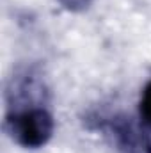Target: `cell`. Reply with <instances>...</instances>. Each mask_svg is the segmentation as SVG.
<instances>
[{"label":"cell","mask_w":151,"mask_h":153,"mask_svg":"<svg viewBox=\"0 0 151 153\" xmlns=\"http://www.w3.org/2000/svg\"><path fill=\"white\" fill-rule=\"evenodd\" d=\"M119 146L124 153H151V139L132 125H123L117 130Z\"/></svg>","instance_id":"2"},{"label":"cell","mask_w":151,"mask_h":153,"mask_svg":"<svg viewBox=\"0 0 151 153\" xmlns=\"http://www.w3.org/2000/svg\"><path fill=\"white\" fill-rule=\"evenodd\" d=\"M11 130H13V135L21 144L36 148L50 139L53 130V121L46 111L32 109L14 116L11 119Z\"/></svg>","instance_id":"1"},{"label":"cell","mask_w":151,"mask_h":153,"mask_svg":"<svg viewBox=\"0 0 151 153\" xmlns=\"http://www.w3.org/2000/svg\"><path fill=\"white\" fill-rule=\"evenodd\" d=\"M141 112L144 116V119L151 125V82L146 85V89H144L142 102H141Z\"/></svg>","instance_id":"3"}]
</instances>
